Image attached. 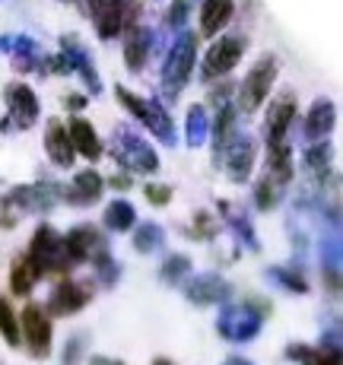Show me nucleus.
<instances>
[{
	"mask_svg": "<svg viewBox=\"0 0 343 365\" xmlns=\"http://www.w3.org/2000/svg\"><path fill=\"white\" fill-rule=\"evenodd\" d=\"M19 334H23L26 346H29L32 359H48L51 356V314L45 312V305L39 302H29L19 314Z\"/></svg>",
	"mask_w": 343,
	"mask_h": 365,
	"instance_id": "9",
	"label": "nucleus"
},
{
	"mask_svg": "<svg viewBox=\"0 0 343 365\" xmlns=\"http://www.w3.org/2000/svg\"><path fill=\"white\" fill-rule=\"evenodd\" d=\"M64 200V187L54 181H35V185H19L10 194H4L6 210H19V213H51L58 203Z\"/></svg>",
	"mask_w": 343,
	"mask_h": 365,
	"instance_id": "6",
	"label": "nucleus"
},
{
	"mask_svg": "<svg viewBox=\"0 0 343 365\" xmlns=\"http://www.w3.org/2000/svg\"><path fill=\"white\" fill-rule=\"evenodd\" d=\"M83 353H86V334L70 336L67 346H64V356H61V365H80Z\"/></svg>",
	"mask_w": 343,
	"mask_h": 365,
	"instance_id": "36",
	"label": "nucleus"
},
{
	"mask_svg": "<svg viewBox=\"0 0 343 365\" xmlns=\"http://www.w3.org/2000/svg\"><path fill=\"white\" fill-rule=\"evenodd\" d=\"M89 13H93V23H96V29H99L102 38L121 35V29L130 19L124 0H89Z\"/></svg>",
	"mask_w": 343,
	"mask_h": 365,
	"instance_id": "15",
	"label": "nucleus"
},
{
	"mask_svg": "<svg viewBox=\"0 0 343 365\" xmlns=\"http://www.w3.org/2000/svg\"><path fill=\"white\" fill-rule=\"evenodd\" d=\"M26 255H29V261L35 264V270H39L41 277H48V273H67L70 267H73L67 257V248H64V235L54 226H45V222L35 229Z\"/></svg>",
	"mask_w": 343,
	"mask_h": 365,
	"instance_id": "3",
	"label": "nucleus"
},
{
	"mask_svg": "<svg viewBox=\"0 0 343 365\" xmlns=\"http://www.w3.org/2000/svg\"><path fill=\"white\" fill-rule=\"evenodd\" d=\"M67 137H70V143H73L76 156L89 159V163H99L102 159V140H99V133H96V128L86 121V118H70Z\"/></svg>",
	"mask_w": 343,
	"mask_h": 365,
	"instance_id": "17",
	"label": "nucleus"
},
{
	"mask_svg": "<svg viewBox=\"0 0 343 365\" xmlns=\"http://www.w3.org/2000/svg\"><path fill=\"white\" fill-rule=\"evenodd\" d=\"M232 13H235L232 0H204V4H200V32L220 35L229 26Z\"/></svg>",
	"mask_w": 343,
	"mask_h": 365,
	"instance_id": "22",
	"label": "nucleus"
},
{
	"mask_svg": "<svg viewBox=\"0 0 343 365\" xmlns=\"http://www.w3.org/2000/svg\"><path fill=\"white\" fill-rule=\"evenodd\" d=\"M210 137V118L204 105H191L188 108V121H185V140L188 146H204Z\"/></svg>",
	"mask_w": 343,
	"mask_h": 365,
	"instance_id": "27",
	"label": "nucleus"
},
{
	"mask_svg": "<svg viewBox=\"0 0 343 365\" xmlns=\"http://www.w3.org/2000/svg\"><path fill=\"white\" fill-rule=\"evenodd\" d=\"M235 130V108L232 105H220V111H216V121L210 124V137H213V150L216 156H220L222 143L229 140V133Z\"/></svg>",
	"mask_w": 343,
	"mask_h": 365,
	"instance_id": "31",
	"label": "nucleus"
},
{
	"mask_svg": "<svg viewBox=\"0 0 343 365\" xmlns=\"http://www.w3.org/2000/svg\"><path fill=\"white\" fill-rule=\"evenodd\" d=\"M194 61H198V35L185 32L172 45L169 58H165V67H163V89L172 102L178 99V93L188 86V80H191Z\"/></svg>",
	"mask_w": 343,
	"mask_h": 365,
	"instance_id": "5",
	"label": "nucleus"
},
{
	"mask_svg": "<svg viewBox=\"0 0 343 365\" xmlns=\"http://www.w3.org/2000/svg\"><path fill=\"white\" fill-rule=\"evenodd\" d=\"M220 156H222V163H226L229 181L245 185V181L251 178V172H255V163H257V140L245 130H232L229 140L222 143Z\"/></svg>",
	"mask_w": 343,
	"mask_h": 365,
	"instance_id": "8",
	"label": "nucleus"
},
{
	"mask_svg": "<svg viewBox=\"0 0 343 365\" xmlns=\"http://www.w3.org/2000/svg\"><path fill=\"white\" fill-rule=\"evenodd\" d=\"M45 153H48V159H51L58 168H73L76 150H73V143H70L67 128L61 121L48 124V130H45Z\"/></svg>",
	"mask_w": 343,
	"mask_h": 365,
	"instance_id": "19",
	"label": "nucleus"
},
{
	"mask_svg": "<svg viewBox=\"0 0 343 365\" xmlns=\"http://www.w3.org/2000/svg\"><path fill=\"white\" fill-rule=\"evenodd\" d=\"M108 185H111V187H118V191H128V187H130V175H115V178H111Z\"/></svg>",
	"mask_w": 343,
	"mask_h": 365,
	"instance_id": "39",
	"label": "nucleus"
},
{
	"mask_svg": "<svg viewBox=\"0 0 343 365\" xmlns=\"http://www.w3.org/2000/svg\"><path fill=\"white\" fill-rule=\"evenodd\" d=\"M4 99H6V118H10V124L16 130H29L39 121V99H35V93L26 83H10Z\"/></svg>",
	"mask_w": 343,
	"mask_h": 365,
	"instance_id": "13",
	"label": "nucleus"
},
{
	"mask_svg": "<svg viewBox=\"0 0 343 365\" xmlns=\"http://www.w3.org/2000/svg\"><path fill=\"white\" fill-rule=\"evenodd\" d=\"M232 286L220 277V273H198L185 283V299L198 308H207V305H222L229 299Z\"/></svg>",
	"mask_w": 343,
	"mask_h": 365,
	"instance_id": "14",
	"label": "nucleus"
},
{
	"mask_svg": "<svg viewBox=\"0 0 343 365\" xmlns=\"http://www.w3.org/2000/svg\"><path fill=\"white\" fill-rule=\"evenodd\" d=\"M39 279H41V273L35 270L29 255L13 257V264H10V292L13 296H32V289H35Z\"/></svg>",
	"mask_w": 343,
	"mask_h": 365,
	"instance_id": "24",
	"label": "nucleus"
},
{
	"mask_svg": "<svg viewBox=\"0 0 343 365\" xmlns=\"http://www.w3.org/2000/svg\"><path fill=\"white\" fill-rule=\"evenodd\" d=\"M277 73H280L277 58L274 54H264V58L248 70V76H245L242 86H239V111H248L251 115V111L261 108L264 99L270 96V89H274Z\"/></svg>",
	"mask_w": 343,
	"mask_h": 365,
	"instance_id": "7",
	"label": "nucleus"
},
{
	"mask_svg": "<svg viewBox=\"0 0 343 365\" xmlns=\"http://www.w3.org/2000/svg\"><path fill=\"white\" fill-rule=\"evenodd\" d=\"M165 245V229L159 222H140L134 226V251L137 255H153Z\"/></svg>",
	"mask_w": 343,
	"mask_h": 365,
	"instance_id": "28",
	"label": "nucleus"
},
{
	"mask_svg": "<svg viewBox=\"0 0 343 365\" xmlns=\"http://www.w3.org/2000/svg\"><path fill=\"white\" fill-rule=\"evenodd\" d=\"M264 327V308H257L255 302H235L226 305L216 318V334L229 343H248L261 334Z\"/></svg>",
	"mask_w": 343,
	"mask_h": 365,
	"instance_id": "2",
	"label": "nucleus"
},
{
	"mask_svg": "<svg viewBox=\"0 0 343 365\" xmlns=\"http://www.w3.org/2000/svg\"><path fill=\"white\" fill-rule=\"evenodd\" d=\"M222 220H226V226L232 229L235 235L245 242V248H251V251H261V242H257V235H255V229H251V222H245V216L239 213H232V207L229 203H222Z\"/></svg>",
	"mask_w": 343,
	"mask_h": 365,
	"instance_id": "33",
	"label": "nucleus"
},
{
	"mask_svg": "<svg viewBox=\"0 0 343 365\" xmlns=\"http://www.w3.org/2000/svg\"><path fill=\"white\" fill-rule=\"evenodd\" d=\"M216 229H220V222H216L210 213H198V216H194V235H200V238H213V235H216Z\"/></svg>",
	"mask_w": 343,
	"mask_h": 365,
	"instance_id": "38",
	"label": "nucleus"
},
{
	"mask_svg": "<svg viewBox=\"0 0 343 365\" xmlns=\"http://www.w3.org/2000/svg\"><path fill=\"white\" fill-rule=\"evenodd\" d=\"M0 336L6 340V346H19L23 334H19V314L13 312L10 299H0Z\"/></svg>",
	"mask_w": 343,
	"mask_h": 365,
	"instance_id": "34",
	"label": "nucleus"
},
{
	"mask_svg": "<svg viewBox=\"0 0 343 365\" xmlns=\"http://www.w3.org/2000/svg\"><path fill=\"white\" fill-rule=\"evenodd\" d=\"M191 270H194V264H191L188 255H169L163 261V267H159V279L169 283V286H178V283H185V277Z\"/></svg>",
	"mask_w": 343,
	"mask_h": 365,
	"instance_id": "32",
	"label": "nucleus"
},
{
	"mask_svg": "<svg viewBox=\"0 0 343 365\" xmlns=\"http://www.w3.org/2000/svg\"><path fill=\"white\" fill-rule=\"evenodd\" d=\"M337 124V105L331 99H318L305 115V140H327Z\"/></svg>",
	"mask_w": 343,
	"mask_h": 365,
	"instance_id": "21",
	"label": "nucleus"
},
{
	"mask_svg": "<svg viewBox=\"0 0 343 365\" xmlns=\"http://www.w3.org/2000/svg\"><path fill=\"white\" fill-rule=\"evenodd\" d=\"M93 283H86V279H61L58 286H54V292L48 296V305L45 312L51 314V318H70V314L83 312V308L93 302Z\"/></svg>",
	"mask_w": 343,
	"mask_h": 365,
	"instance_id": "10",
	"label": "nucleus"
},
{
	"mask_svg": "<svg viewBox=\"0 0 343 365\" xmlns=\"http://www.w3.org/2000/svg\"><path fill=\"white\" fill-rule=\"evenodd\" d=\"M102 222H105V229L108 232H130V229L137 226V210H134V203L130 200H111L108 207H105V213H102Z\"/></svg>",
	"mask_w": 343,
	"mask_h": 365,
	"instance_id": "26",
	"label": "nucleus"
},
{
	"mask_svg": "<svg viewBox=\"0 0 343 365\" xmlns=\"http://www.w3.org/2000/svg\"><path fill=\"white\" fill-rule=\"evenodd\" d=\"M153 365H175L169 356H156V359H153Z\"/></svg>",
	"mask_w": 343,
	"mask_h": 365,
	"instance_id": "43",
	"label": "nucleus"
},
{
	"mask_svg": "<svg viewBox=\"0 0 343 365\" xmlns=\"http://www.w3.org/2000/svg\"><path fill=\"white\" fill-rule=\"evenodd\" d=\"M64 105H67V108H73V111H80L83 105H86V99H83V96H67Z\"/></svg>",
	"mask_w": 343,
	"mask_h": 365,
	"instance_id": "41",
	"label": "nucleus"
},
{
	"mask_svg": "<svg viewBox=\"0 0 343 365\" xmlns=\"http://www.w3.org/2000/svg\"><path fill=\"white\" fill-rule=\"evenodd\" d=\"M111 156L121 168H128L130 175H156L159 172V156L143 137H137L134 130L121 128L115 130V143H111Z\"/></svg>",
	"mask_w": 343,
	"mask_h": 365,
	"instance_id": "4",
	"label": "nucleus"
},
{
	"mask_svg": "<svg viewBox=\"0 0 343 365\" xmlns=\"http://www.w3.org/2000/svg\"><path fill=\"white\" fill-rule=\"evenodd\" d=\"M299 111H296V99L292 96H283L270 105L267 115V143H280V140H290V128L296 124Z\"/></svg>",
	"mask_w": 343,
	"mask_h": 365,
	"instance_id": "18",
	"label": "nucleus"
},
{
	"mask_svg": "<svg viewBox=\"0 0 343 365\" xmlns=\"http://www.w3.org/2000/svg\"><path fill=\"white\" fill-rule=\"evenodd\" d=\"M86 365H124L121 359H111V356H93Z\"/></svg>",
	"mask_w": 343,
	"mask_h": 365,
	"instance_id": "40",
	"label": "nucleus"
},
{
	"mask_svg": "<svg viewBox=\"0 0 343 365\" xmlns=\"http://www.w3.org/2000/svg\"><path fill=\"white\" fill-rule=\"evenodd\" d=\"M222 365H251V362H248V359H242V356H229V359L222 362Z\"/></svg>",
	"mask_w": 343,
	"mask_h": 365,
	"instance_id": "42",
	"label": "nucleus"
},
{
	"mask_svg": "<svg viewBox=\"0 0 343 365\" xmlns=\"http://www.w3.org/2000/svg\"><path fill=\"white\" fill-rule=\"evenodd\" d=\"M89 264H93V277H96V283H99L102 289H111V286L121 279V264L115 261L111 248H105L102 255H96Z\"/></svg>",
	"mask_w": 343,
	"mask_h": 365,
	"instance_id": "30",
	"label": "nucleus"
},
{
	"mask_svg": "<svg viewBox=\"0 0 343 365\" xmlns=\"http://www.w3.org/2000/svg\"><path fill=\"white\" fill-rule=\"evenodd\" d=\"M286 185H290L286 178H280L274 172H264L255 185V207L261 210V213H270L274 207H280V200H283V194H286Z\"/></svg>",
	"mask_w": 343,
	"mask_h": 365,
	"instance_id": "23",
	"label": "nucleus"
},
{
	"mask_svg": "<svg viewBox=\"0 0 343 365\" xmlns=\"http://www.w3.org/2000/svg\"><path fill=\"white\" fill-rule=\"evenodd\" d=\"M150 41L153 35L150 29H130L128 38H124V61H128V70L130 73H140L150 58Z\"/></svg>",
	"mask_w": 343,
	"mask_h": 365,
	"instance_id": "25",
	"label": "nucleus"
},
{
	"mask_svg": "<svg viewBox=\"0 0 343 365\" xmlns=\"http://www.w3.org/2000/svg\"><path fill=\"white\" fill-rule=\"evenodd\" d=\"M327 163H331V146H327V140H312V146L305 150V165H309L314 175H324Z\"/></svg>",
	"mask_w": 343,
	"mask_h": 365,
	"instance_id": "35",
	"label": "nucleus"
},
{
	"mask_svg": "<svg viewBox=\"0 0 343 365\" xmlns=\"http://www.w3.org/2000/svg\"><path fill=\"white\" fill-rule=\"evenodd\" d=\"M115 93H118V102H121L124 108H128L130 115H134L137 121L159 140V143L175 146V124H172V115L163 108V105H159L156 99H143V96L130 93V89H124V86H118Z\"/></svg>",
	"mask_w": 343,
	"mask_h": 365,
	"instance_id": "1",
	"label": "nucleus"
},
{
	"mask_svg": "<svg viewBox=\"0 0 343 365\" xmlns=\"http://www.w3.org/2000/svg\"><path fill=\"white\" fill-rule=\"evenodd\" d=\"M286 359L302 362V365H343L340 359V346L321 340V346H309V343H292L286 349Z\"/></svg>",
	"mask_w": 343,
	"mask_h": 365,
	"instance_id": "20",
	"label": "nucleus"
},
{
	"mask_svg": "<svg viewBox=\"0 0 343 365\" xmlns=\"http://www.w3.org/2000/svg\"><path fill=\"white\" fill-rule=\"evenodd\" d=\"M267 279L277 286H283V289L292 292V296H305V292H309V279H305V273L296 270V267H270Z\"/></svg>",
	"mask_w": 343,
	"mask_h": 365,
	"instance_id": "29",
	"label": "nucleus"
},
{
	"mask_svg": "<svg viewBox=\"0 0 343 365\" xmlns=\"http://www.w3.org/2000/svg\"><path fill=\"white\" fill-rule=\"evenodd\" d=\"M64 248H67V257L70 264H89L96 255H102L108 248V238H105L96 226L83 222V226H73L70 232L64 235Z\"/></svg>",
	"mask_w": 343,
	"mask_h": 365,
	"instance_id": "12",
	"label": "nucleus"
},
{
	"mask_svg": "<svg viewBox=\"0 0 343 365\" xmlns=\"http://www.w3.org/2000/svg\"><path fill=\"white\" fill-rule=\"evenodd\" d=\"M242 54H245V38L242 35H222V38L213 41L210 51L204 54L200 76H204V80H220V76H226L232 67H239Z\"/></svg>",
	"mask_w": 343,
	"mask_h": 365,
	"instance_id": "11",
	"label": "nucleus"
},
{
	"mask_svg": "<svg viewBox=\"0 0 343 365\" xmlns=\"http://www.w3.org/2000/svg\"><path fill=\"white\" fill-rule=\"evenodd\" d=\"M105 191V178L96 168H83V172L73 175L70 187H64V200L73 203V207H93V203L102 200Z\"/></svg>",
	"mask_w": 343,
	"mask_h": 365,
	"instance_id": "16",
	"label": "nucleus"
},
{
	"mask_svg": "<svg viewBox=\"0 0 343 365\" xmlns=\"http://www.w3.org/2000/svg\"><path fill=\"white\" fill-rule=\"evenodd\" d=\"M172 187L169 185H146L143 187V197H146V203H153V207H169L172 203Z\"/></svg>",
	"mask_w": 343,
	"mask_h": 365,
	"instance_id": "37",
	"label": "nucleus"
}]
</instances>
